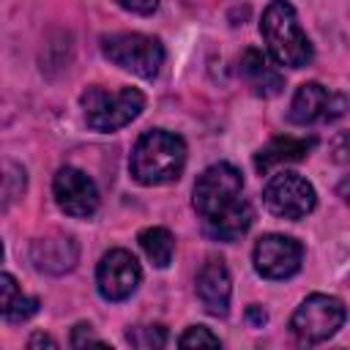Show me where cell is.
I'll return each instance as SVG.
<instances>
[{
    "label": "cell",
    "instance_id": "cell-5",
    "mask_svg": "<svg viewBox=\"0 0 350 350\" xmlns=\"http://www.w3.org/2000/svg\"><path fill=\"white\" fill-rule=\"evenodd\" d=\"M101 52L118 68L153 79L164 63V46L159 38L145 33H112L101 38Z\"/></svg>",
    "mask_w": 350,
    "mask_h": 350
},
{
    "label": "cell",
    "instance_id": "cell-16",
    "mask_svg": "<svg viewBox=\"0 0 350 350\" xmlns=\"http://www.w3.org/2000/svg\"><path fill=\"white\" fill-rule=\"evenodd\" d=\"M0 306H3L5 323H22L38 312V298L25 295L16 287V279L11 273H3L0 276Z\"/></svg>",
    "mask_w": 350,
    "mask_h": 350
},
{
    "label": "cell",
    "instance_id": "cell-13",
    "mask_svg": "<svg viewBox=\"0 0 350 350\" xmlns=\"http://www.w3.org/2000/svg\"><path fill=\"white\" fill-rule=\"evenodd\" d=\"M77 260H79V246L66 232H49L30 243V262L36 265V271L60 276V273L71 271L77 265Z\"/></svg>",
    "mask_w": 350,
    "mask_h": 350
},
{
    "label": "cell",
    "instance_id": "cell-10",
    "mask_svg": "<svg viewBox=\"0 0 350 350\" xmlns=\"http://www.w3.org/2000/svg\"><path fill=\"white\" fill-rule=\"evenodd\" d=\"M347 112V98L336 90L323 88L320 82H304L290 104V120L295 126L331 123Z\"/></svg>",
    "mask_w": 350,
    "mask_h": 350
},
{
    "label": "cell",
    "instance_id": "cell-21",
    "mask_svg": "<svg viewBox=\"0 0 350 350\" xmlns=\"http://www.w3.org/2000/svg\"><path fill=\"white\" fill-rule=\"evenodd\" d=\"M118 5L126 8V11H131V14L148 16V14H153L159 8V0H118Z\"/></svg>",
    "mask_w": 350,
    "mask_h": 350
},
{
    "label": "cell",
    "instance_id": "cell-2",
    "mask_svg": "<svg viewBox=\"0 0 350 350\" xmlns=\"http://www.w3.org/2000/svg\"><path fill=\"white\" fill-rule=\"evenodd\" d=\"M186 164V142L164 129L145 131L129 159L131 178L142 186H164L180 178Z\"/></svg>",
    "mask_w": 350,
    "mask_h": 350
},
{
    "label": "cell",
    "instance_id": "cell-1",
    "mask_svg": "<svg viewBox=\"0 0 350 350\" xmlns=\"http://www.w3.org/2000/svg\"><path fill=\"white\" fill-rule=\"evenodd\" d=\"M191 205L200 213L205 232L216 241H238L254 221V208L243 200V178L227 164H211L194 183Z\"/></svg>",
    "mask_w": 350,
    "mask_h": 350
},
{
    "label": "cell",
    "instance_id": "cell-11",
    "mask_svg": "<svg viewBox=\"0 0 350 350\" xmlns=\"http://www.w3.org/2000/svg\"><path fill=\"white\" fill-rule=\"evenodd\" d=\"M142 279V268L137 257L126 249H112L101 257L96 268V284L104 301H126Z\"/></svg>",
    "mask_w": 350,
    "mask_h": 350
},
{
    "label": "cell",
    "instance_id": "cell-19",
    "mask_svg": "<svg viewBox=\"0 0 350 350\" xmlns=\"http://www.w3.org/2000/svg\"><path fill=\"white\" fill-rule=\"evenodd\" d=\"M178 345L180 347H221V339L211 328H205V325H191L178 339Z\"/></svg>",
    "mask_w": 350,
    "mask_h": 350
},
{
    "label": "cell",
    "instance_id": "cell-7",
    "mask_svg": "<svg viewBox=\"0 0 350 350\" xmlns=\"http://www.w3.org/2000/svg\"><path fill=\"white\" fill-rule=\"evenodd\" d=\"M262 200L268 205V211L273 216H282V219H304L306 213L314 211L317 205V194H314V186L298 175V172H276L268 183H265V191H262Z\"/></svg>",
    "mask_w": 350,
    "mask_h": 350
},
{
    "label": "cell",
    "instance_id": "cell-14",
    "mask_svg": "<svg viewBox=\"0 0 350 350\" xmlns=\"http://www.w3.org/2000/svg\"><path fill=\"white\" fill-rule=\"evenodd\" d=\"M238 74L243 77V82L252 88L254 96H262V98H271V96H279L282 88H284V77L271 66V60L249 46L243 49V55L238 57Z\"/></svg>",
    "mask_w": 350,
    "mask_h": 350
},
{
    "label": "cell",
    "instance_id": "cell-8",
    "mask_svg": "<svg viewBox=\"0 0 350 350\" xmlns=\"http://www.w3.org/2000/svg\"><path fill=\"white\" fill-rule=\"evenodd\" d=\"M252 260H254V271L262 279H290L293 273L301 271L304 246L290 235L268 232L254 243Z\"/></svg>",
    "mask_w": 350,
    "mask_h": 350
},
{
    "label": "cell",
    "instance_id": "cell-4",
    "mask_svg": "<svg viewBox=\"0 0 350 350\" xmlns=\"http://www.w3.org/2000/svg\"><path fill=\"white\" fill-rule=\"evenodd\" d=\"M82 109L85 120L93 131H118L129 126L139 112L145 109V96L137 88H120V90H104L98 85L88 88L82 93Z\"/></svg>",
    "mask_w": 350,
    "mask_h": 350
},
{
    "label": "cell",
    "instance_id": "cell-23",
    "mask_svg": "<svg viewBox=\"0 0 350 350\" xmlns=\"http://www.w3.org/2000/svg\"><path fill=\"white\" fill-rule=\"evenodd\" d=\"M27 347H57V342L52 339V336H46V334H33L30 336V342H27Z\"/></svg>",
    "mask_w": 350,
    "mask_h": 350
},
{
    "label": "cell",
    "instance_id": "cell-22",
    "mask_svg": "<svg viewBox=\"0 0 350 350\" xmlns=\"http://www.w3.org/2000/svg\"><path fill=\"white\" fill-rule=\"evenodd\" d=\"M246 320H249L252 325H262V323L268 320V314H265V309H262L260 304H252V306L246 309Z\"/></svg>",
    "mask_w": 350,
    "mask_h": 350
},
{
    "label": "cell",
    "instance_id": "cell-18",
    "mask_svg": "<svg viewBox=\"0 0 350 350\" xmlns=\"http://www.w3.org/2000/svg\"><path fill=\"white\" fill-rule=\"evenodd\" d=\"M126 342L139 350H153L167 345V331L164 325H134L126 331Z\"/></svg>",
    "mask_w": 350,
    "mask_h": 350
},
{
    "label": "cell",
    "instance_id": "cell-15",
    "mask_svg": "<svg viewBox=\"0 0 350 350\" xmlns=\"http://www.w3.org/2000/svg\"><path fill=\"white\" fill-rule=\"evenodd\" d=\"M314 137H273L271 142H265L257 153H254V170L260 175H268L273 167L279 164H293L309 156V150L314 148Z\"/></svg>",
    "mask_w": 350,
    "mask_h": 350
},
{
    "label": "cell",
    "instance_id": "cell-9",
    "mask_svg": "<svg viewBox=\"0 0 350 350\" xmlns=\"http://www.w3.org/2000/svg\"><path fill=\"white\" fill-rule=\"evenodd\" d=\"M52 194H55V202L57 208L66 213V216H74V219H90L96 211H98V189L93 183V178L77 167H60L55 172V180H52Z\"/></svg>",
    "mask_w": 350,
    "mask_h": 350
},
{
    "label": "cell",
    "instance_id": "cell-20",
    "mask_svg": "<svg viewBox=\"0 0 350 350\" xmlns=\"http://www.w3.org/2000/svg\"><path fill=\"white\" fill-rule=\"evenodd\" d=\"M107 345L104 339H98L93 331H90V325L88 323H79V325H74V334H71V345L74 347H82V345Z\"/></svg>",
    "mask_w": 350,
    "mask_h": 350
},
{
    "label": "cell",
    "instance_id": "cell-3",
    "mask_svg": "<svg viewBox=\"0 0 350 350\" xmlns=\"http://www.w3.org/2000/svg\"><path fill=\"white\" fill-rule=\"evenodd\" d=\"M260 33L268 44L271 57L279 66L304 68V66L312 63V57H314L312 41L301 30L295 8L290 3H284V0L268 3V8L262 11V19H260Z\"/></svg>",
    "mask_w": 350,
    "mask_h": 350
},
{
    "label": "cell",
    "instance_id": "cell-6",
    "mask_svg": "<svg viewBox=\"0 0 350 350\" xmlns=\"http://www.w3.org/2000/svg\"><path fill=\"white\" fill-rule=\"evenodd\" d=\"M347 317V309L339 298L314 293L301 301V306L290 317V334L304 345H317L331 339Z\"/></svg>",
    "mask_w": 350,
    "mask_h": 350
},
{
    "label": "cell",
    "instance_id": "cell-12",
    "mask_svg": "<svg viewBox=\"0 0 350 350\" xmlns=\"http://www.w3.org/2000/svg\"><path fill=\"white\" fill-rule=\"evenodd\" d=\"M230 295H232V282L224 260L208 257L197 271V298L202 301L208 314L224 317L230 312Z\"/></svg>",
    "mask_w": 350,
    "mask_h": 350
},
{
    "label": "cell",
    "instance_id": "cell-17",
    "mask_svg": "<svg viewBox=\"0 0 350 350\" xmlns=\"http://www.w3.org/2000/svg\"><path fill=\"white\" fill-rule=\"evenodd\" d=\"M139 246L145 252V257L156 265V268H167L172 262L175 254V238L170 230L164 227H148L139 232Z\"/></svg>",
    "mask_w": 350,
    "mask_h": 350
},
{
    "label": "cell",
    "instance_id": "cell-24",
    "mask_svg": "<svg viewBox=\"0 0 350 350\" xmlns=\"http://www.w3.org/2000/svg\"><path fill=\"white\" fill-rule=\"evenodd\" d=\"M336 191H339V197L350 205V175H345L342 180H339V186H336Z\"/></svg>",
    "mask_w": 350,
    "mask_h": 350
}]
</instances>
